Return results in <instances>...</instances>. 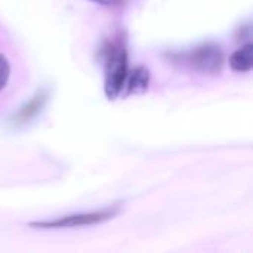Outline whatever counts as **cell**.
Listing matches in <instances>:
<instances>
[{"mask_svg": "<svg viewBox=\"0 0 253 253\" xmlns=\"http://www.w3.org/2000/svg\"><path fill=\"white\" fill-rule=\"evenodd\" d=\"M104 55V92L110 101L117 99L123 93L125 82L129 73V59L125 43L120 39L107 42L102 49Z\"/></svg>", "mask_w": 253, "mask_h": 253, "instance_id": "cell-1", "label": "cell"}, {"mask_svg": "<svg viewBox=\"0 0 253 253\" xmlns=\"http://www.w3.org/2000/svg\"><path fill=\"white\" fill-rule=\"evenodd\" d=\"M119 213L117 206L105 208L101 211L93 212H83V213H73L67 216H61L50 221H37L31 222L30 227L36 230H65V228H79V227H90L98 225L105 221H110Z\"/></svg>", "mask_w": 253, "mask_h": 253, "instance_id": "cell-2", "label": "cell"}, {"mask_svg": "<svg viewBox=\"0 0 253 253\" xmlns=\"http://www.w3.org/2000/svg\"><path fill=\"white\" fill-rule=\"evenodd\" d=\"M182 61L191 67L194 71L206 74V76H216L222 71L225 64V53L224 49L216 43H203L193 50L184 53Z\"/></svg>", "mask_w": 253, "mask_h": 253, "instance_id": "cell-3", "label": "cell"}, {"mask_svg": "<svg viewBox=\"0 0 253 253\" xmlns=\"http://www.w3.org/2000/svg\"><path fill=\"white\" fill-rule=\"evenodd\" d=\"M49 99V90L42 87L39 89L12 117L10 123L13 127H19V126H24L27 123H30L33 119H36L44 108L46 102Z\"/></svg>", "mask_w": 253, "mask_h": 253, "instance_id": "cell-4", "label": "cell"}, {"mask_svg": "<svg viewBox=\"0 0 253 253\" xmlns=\"http://www.w3.org/2000/svg\"><path fill=\"white\" fill-rule=\"evenodd\" d=\"M150 70L144 65L135 67L132 71L127 73L126 82H125V95H139L147 92L150 86Z\"/></svg>", "mask_w": 253, "mask_h": 253, "instance_id": "cell-5", "label": "cell"}, {"mask_svg": "<svg viewBox=\"0 0 253 253\" xmlns=\"http://www.w3.org/2000/svg\"><path fill=\"white\" fill-rule=\"evenodd\" d=\"M230 68L236 73H249L253 68V44L246 43L230 56Z\"/></svg>", "mask_w": 253, "mask_h": 253, "instance_id": "cell-6", "label": "cell"}, {"mask_svg": "<svg viewBox=\"0 0 253 253\" xmlns=\"http://www.w3.org/2000/svg\"><path fill=\"white\" fill-rule=\"evenodd\" d=\"M10 79V64L9 59L0 53V92L7 86V82Z\"/></svg>", "mask_w": 253, "mask_h": 253, "instance_id": "cell-7", "label": "cell"}, {"mask_svg": "<svg viewBox=\"0 0 253 253\" xmlns=\"http://www.w3.org/2000/svg\"><path fill=\"white\" fill-rule=\"evenodd\" d=\"M96 4H101V6H116V4H120L122 0H90Z\"/></svg>", "mask_w": 253, "mask_h": 253, "instance_id": "cell-8", "label": "cell"}]
</instances>
